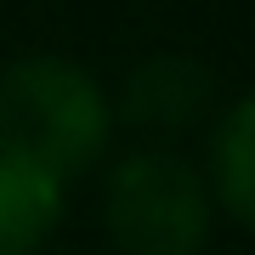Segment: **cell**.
Listing matches in <instances>:
<instances>
[{
    "mask_svg": "<svg viewBox=\"0 0 255 255\" xmlns=\"http://www.w3.org/2000/svg\"><path fill=\"white\" fill-rule=\"evenodd\" d=\"M114 91L63 51H23L0 68V147L57 182H80L114 147Z\"/></svg>",
    "mask_w": 255,
    "mask_h": 255,
    "instance_id": "cell-1",
    "label": "cell"
},
{
    "mask_svg": "<svg viewBox=\"0 0 255 255\" xmlns=\"http://www.w3.org/2000/svg\"><path fill=\"white\" fill-rule=\"evenodd\" d=\"M102 233L119 255H204L216 233L204 170L164 142H136L102 176Z\"/></svg>",
    "mask_w": 255,
    "mask_h": 255,
    "instance_id": "cell-2",
    "label": "cell"
},
{
    "mask_svg": "<svg viewBox=\"0 0 255 255\" xmlns=\"http://www.w3.org/2000/svg\"><path fill=\"white\" fill-rule=\"evenodd\" d=\"M216 108V74H210L193 51H153L119 80L114 91V119L130 125L142 142L187 136L193 125H204Z\"/></svg>",
    "mask_w": 255,
    "mask_h": 255,
    "instance_id": "cell-3",
    "label": "cell"
},
{
    "mask_svg": "<svg viewBox=\"0 0 255 255\" xmlns=\"http://www.w3.org/2000/svg\"><path fill=\"white\" fill-rule=\"evenodd\" d=\"M199 170L210 182L216 216H227L233 227L255 233V91L233 97L210 119V142H204Z\"/></svg>",
    "mask_w": 255,
    "mask_h": 255,
    "instance_id": "cell-4",
    "label": "cell"
},
{
    "mask_svg": "<svg viewBox=\"0 0 255 255\" xmlns=\"http://www.w3.org/2000/svg\"><path fill=\"white\" fill-rule=\"evenodd\" d=\"M68 216V187L0 147V255H40Z\"/></svg>",
    "mask_w": 255,
    "mask_h": 255,
    "instance_id": "cell-5",
    "label": "cell"
}]
</instances>
